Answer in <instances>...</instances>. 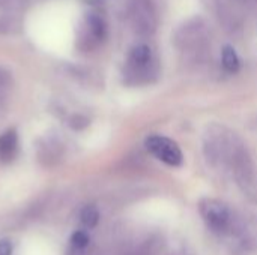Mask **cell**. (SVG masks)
<instances>
[{
    "instance_id": "52a82bcc",
    "label": "cell",
    "mask_w": 257,
    "mask_h": 255,
    "mask_svg": "<svg viewBox=\"0 0 257 255\" xmlns=\"http://www.w3.org/2000/svg\"><path fill=\"white\" fill-rule=\"evenodd\" d=\"M80 221L84 227L93 228L99 221V212L95 206H86L80 213Z\"/></svg>"
},
{
    "instance_id": "8fae6325",
    "label": "cell",
    "mask_w": 257,
    "mask_h": 255,
    "mask_svg": "<svg viewBox=\"0 0 257 255\" xmlns=\"http://www.w3.org/2000/svg\"><path fill=\"white\" fill-rule=\"evenodd\" d=\"M12 254V245L9 240H2L0 242V255H11Z\"/></svg>"
},
{
    "instance_id": "6da1fadb",
    "label": "cell",
    "mask_w": 257,
    "mask_h": 255,
    "mask_svg": "<svg viewBox=\"0 0 257 255\" xmlns=\"http://www.w3.org/2000/svg\"><path fill=\"white\" fill-rule=\"evenodd\" d=\"M200 215L206 227L215 234H227L232 228V213L218 200H205L200 204Z\"/></svg>"
},
{
    "instance_id": "5b68a950",
    "label": "cell",
    "mask_w": 257,
    "mask_h": 255,
    "mask_svg": "<svg viewBox=\"0 0 257 255\" xmlns=\"http://www.w3.org/2000/svg\"><path fill=\"white\" fill-rule=\"evenodd\" d=\"M152 59V51L148 45H137L130 53V65L134 69H142L149 65Z\"/></svg>"
},
{
    "instance_id": "277c9868",
    "label": "cell",
    "mask_w": 257,
    "mask_h": 255,
    "mask_svg": "<svg viewBox=\"0 0 257 255\" xmlns=\"http://www.w3.org/2000/svg\"><path fill=\"white\" fill-rule=\"evenodd\" d=\"M107 26L101 15L98 14H89L86 18V32H84V41L89 44L99 42L105 38Z\"/></svg>"
},
{
    "instance_id": "9c48e42d",
    "label": "cell",
    "mask_w": 257,
    "mask_h": 255,
    "mask_svg": "<svg viewBox=\"0 0 257 255\" xmlns=\"http://www.w3.org/2000/svg\"><path fill=\"white\" fill-rule=\"evenodd\" d=\"M11 87H12V74L6 68L0 66V101L5 99Z\"/></svg>"
},
{
    "instance_id": "7a4b0ae2",
    "label": "cell",
    "mask_w": 257,
    "mask_h": 255,
    "mask_svg": "<svg viewBox=\"0 0 257 255\" xmlns=\"http://www.w3.org/2000/svg\"><path fill=\"white\" fill-rule=\"evenodd\" d=\"M146 147L155 158L170 167H179L184 162V155L179 146L170 138L152 135L146 140Z\"/></svg>"
},
{
    "instance_id": "30bf717a",
    "label": "cell",
    "mask_w": 257,
    "mask_h": 255,
    "mask_svg": "<svg viewBox=\"0 0 257 255\" xmlns=\"http://www.w3.org/2000/svg\"><path fill=\"white\" fill-rule=\"evenodd\" d=\"M87 125H89V119L84 117V116L77 114V116H72V117L69 119V126H71L72 129L80 131V129H84Z\"/></svg>"
},
{
    "instance_id": "8992f818",
    "label": "cell",
    "mask_w": 257,
    "mask_h": 255,
    "mask_svg": "<svg viewBox=\"0 0 257 255\" xmlns=\"http://www.w3.org/2000/svg\"><path fill=\"white\" fill-rule=\"evenodd\" d=\"M221 59H223V66L226 68V71H229V72H238V69H239V57H238V54H236V51L232 48V47H224V50H223V56H221Z\"/></svg>"
},
{
    "instance_id": "ba28073f",
    "label": "cell",
    "mask_w": 257,
    "mask_h": 255,
    "mask_svg": "<svg viewBox=\"0 0 257 255\" xmlns=\"http://www.w3.org/2000/svg\"><path fill=\"white\" fill-rule=\"evenodd\" d=\"M89 245V236L84 231H77L71 237V255L81 254Z\"/></svg>"
},
{
    "instance_id": "3957f363",
    "label": "cell",
    "mask_w": 257,
    "mask_h": 255,
    "mask_svg": "<svg viewBox=\"0 0 257 255\" xmlns=\"http://www.w3.org/2000/svg\"><path fill=\"white\" fill-rule=\"evenodd\" d=\"M18 153V134L15 129H8L0 135V162L9 164Z\"/></svg>"
}]
</instances>
